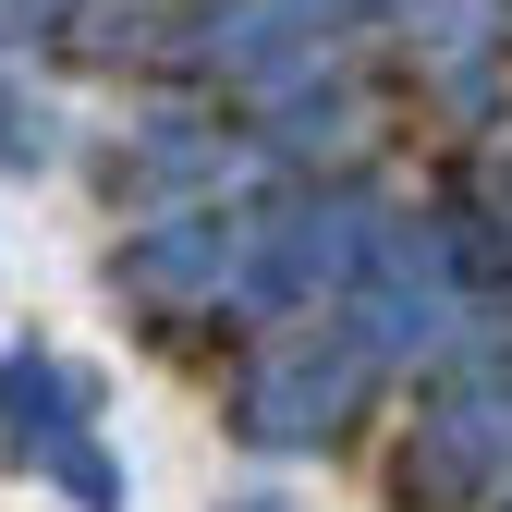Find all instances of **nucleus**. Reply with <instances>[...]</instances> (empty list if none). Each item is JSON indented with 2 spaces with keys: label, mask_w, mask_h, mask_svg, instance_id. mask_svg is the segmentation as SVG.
<instances>
[{
  "label": "nucleus",
  "mask_w": 512,
  "mask_h": 512,
  "mask_svg": "<svg viewBox=\"0 0 512 512\" xmlns=\"http://www.w3.org/2000/svg\"><path fill=\"white\" fill-rule=\"evenodd\" d=\"M342 330L366 342V366H403V354H464L476 330V281H464V244L452 232H378V256L342 293Z\"/></svg>",
  "instance_id": "obj_1"
},
{
  "label": "nucleus",
  "mask_w": 512,
  "mask_h": 512,
  "mask_svg": "<svg viewBox=\"0 0 512 512\" xmlns=\"http://www.w3.org/2000/svg\"><path fill=\"white\" fill-rule=\"evenodd\" d=\"M415 500H439V512H488V500H512V354H452V378L427 391V427H415Z\"/></svg>",
  "instance_id": "obj_2"
},
{
  "label": "nucleus",
  "mask_w": 512,
  "mask_h": 512,
  "mask_svg": "<svg viewBox=\"0 0 512 512\" xmlns=\"http://www.w3.org/2000/svg\"><path fill=\"white\" fill-rule=\"evenodd\" d=\"M86 415H98V378L49 366V354H0V452H13V464H49L86 512H122V464L86 439Z\"/></svg>",
  "instance_id": "obj_3"
},
{
  "label": "nucleus",
  "mask_w": 512,
  "mask_h": 512,
  "mask_svg": "<svg viewBox=\"0 0 512 512\" xmlns=\"http://www.w3.org/2000/svg\"><path fill=\"white\" fill-rule=\"evenodd\" d=\"M366 342L354 330H317V342H281V354H256L244 366V391H232V427L256 439V452H317L354 403H366Z\"/></svg>",
  "instance_id": "obj_4"
},
{
  "label": "nucleus",
  "mask_w": 512,
  "mask_h": 512,
  "mask_svg": "<svg viewBox=\"0 0 512 512\" xmlns=\"http://www.w3.org/2000/svg\"><path fill=\"white\" fill-rule=\"evenodd\" d=\"M232 244H244V220H220V208L159 220V232H135L122 281H135V293H159V305H232Z\"/></svg>",
  "instance_id": "obj_5"
},
{
  "label": "nucleus",
  "mask_w": 512,
  "mask_h": 512,
  "mask_svg": "<svg viewBox=\"0 0 512 512\" xmlns=\"http://www.w3.org/2000/svg\"><path fill=\"white\" fill-rule=\"evenodd\" d=\"M49 159H61V110L0 74V171H49Z\"/></svg>",
  "instance_id": "obj_6"
},
{
  "label": "nucleus",
  "mask_w": 512,
  "mask_h": 512,
  "mask_svg": "<svg viewBox=\"0 0 512 512\" xmlns=\"http://www.w3.org/2000/svg\"><path fill=\"white\" fill-rule=\"evenodd\" d=\"M415 25L452 49V61H476V49L500 37V0H415Z\"/></svg>",
  "instance_id": "obj_7"
},
{
  "label": "nucleus",
  "mask_w": 512,
  "mask_h": 512,
  "mask_svg": "<svg viewBox=\"0 0 512 512\" xmlns=\"http://www.w3.org/2000/svg\"><path fill=\"white\" fill-rule=\"evenodd\" d=\"M86 0H0V49H25V37H61Z\"/></svg>",
  "instance_id": "obj_8"
},
{
  "label": "nucleus",
  "mask_w": 512,
  "mask_h": 512,
  "mask_svg": "<svg viewBox=\"0 0 512 512\" xmlns=\"http://www.w3.org/2000/svg\"><path fill=\"white\" fill-rule=\"evenodd\" d=\"M317 13H330V25H342V13H378V0H317Z\"/></svg>",
  "instance_id": "obj_9"
},
{
  "label": "nucleus",
  "mask_w": 512,
  "mask_h": 512,
  "mask_svg": "<svg viewBox=\"0 0 512 512\" xmlns=\"http://www.w3.org/2000/svg\"><path fill=\"white\" fill-rule=\"evenodd\" d=\"M232 512H269V500H232Z\"/></svg>",
  "instance_id": "obj_10"
}]
</instances>
